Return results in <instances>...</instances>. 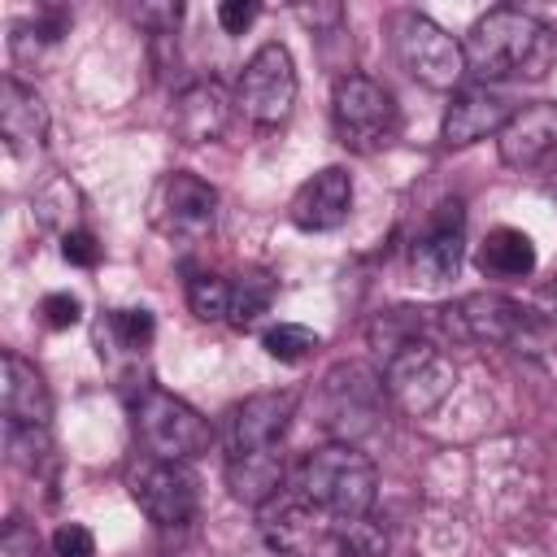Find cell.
Wrapping results in <instances>:
<instances>
[{
  "label": "cell",
  "instance_id": "6da1fadb",
  "mask_svg": "<svg viewBox=\"0 0 557 557\" xmlns=\"http://www.w3.org/2000/svg\"><path fill=\"white\" fill-rule=\"evenodd\" d=\"M466 52V70L483 83H518V78H544L553 57H557V39L553 30L522 13V9H487L470 35L461 39Z\"/></svg>",
  "mask_w": 557,
  "mask_h": 557
},
{
  "label": "cell",
  "instance_id": "7a4b0ae2",
  "mask_svg": "<svg viewBox=\"0 0 557 557\" xmlns=\"http://www.w3.org/2000/svg\"><path fill=\"white\" fill-rule=\"evenodd\" d=\"M287 483L335 522L370 513L379 496V470L357 444H322L305 453V461Z\"/></svg>",
  "mask_w": 557,
  "mask_h": 557
},
{
  "label": "cell",
  "instance_id": "3957f363",
  "mask_svg": "<svg viewBox=\"0 0 557 557\" xmlns=\"http://www.w3.org/2000/svg\"><path fill=\"white\" fill-rule=\"evenodd\" d=\"M331 126L348 152H379L396 139L400 113L392 91L370 74H339L331 87Z\"/></svg>",
  "mask_w": 557,
  "mask_h": 557
},
{
  "label": "cell",
  "instance_id": "277c9868",
  "mask_svg": "<svg viewBox=\"0 0 557 557\" xmlns=\"http://www.w3.org/2000/svg\"><path fill=\"white\" fill-rule=\"evenodd\" d=\"M453 383L457 366L435 339H409L383 357V387L409 418H426L435 405H444Z\"/></svg>",
  "mask_w": 557,
  "mask_h": 557
},
{
  "label": "cell",
  "instance_id": "5b68a950",
  "mask_svg": "<svg viewBox=\"0 0 557 557\" xmlns=\"http://www.w3.org/2000/svg\"><path fill=\"white\" fill-rule=\"evenodd\" d=\"M392 48L400 70L431 87V91H457V83L470 74L466 70V52L461 39H453L440 22H431L426 13H400L392 22Z\"/></svg>",
  "mask_w": 557,
  "mask_h": 557
},
{
  "label": "cell",
  "instance_id": "8992f818",
  "mask_svg": "<svg viewBox=\"0 0 557 557\" xmlns=\"http://www.w3.org/2000/svg\"><path fill=\"white\" fill-rule=\"evenodd\" d=\"M135 435L148 448V457H161V461H191L213 440L209 422L165 387H148L135 400Z\"/></svg>",
  "mask_w": 557,
  "mask_h": 557
},
{
  "label": "cell",
  "instance_id": "52a82bcc",
  "mask_svg": "<svg viewBox=\"0 0 557 557\" xmlns=\"http://www.w3.org/2000/svg\"><path fill=\"white\" fill-rule=\"evenodd\" d=\"M296 61L283 44H261L248 61L244 74L235 83V109L252 122V126H283L296 109Z\"/></svg>",
  "mask_w": 557,
  "mask_h": 557
},
{
  "label": "cell",
  "instance_id": "ba28073f",
  "mask_svg": "<svg viewBox=\"0 0 557 557\" xmlns=\"http://www.w3.org/2000/svg\"><path fill=\"white\" fill-rule=\"evenodd\" d=\"M383 374L357 361L335 366L322 379V426L335 435V444H352L357 435L374 431L379 413H383Z\"/></svg>",
  "mask_w": 557,
  "mask_h": 557
},
{
  "label": "cell",
  "instance_id": "9c48e42d",
  "mask_svg": "<svg viewBox=\"0 0 557 557\" xmlns=\"http://www.w3.org/2000/svg\"><path fill=\"white\" fill-rule=\"evenodd\" d=\"M335 527L339 522L326 518L322 509H313L292 483H283V492H274L265 505H257V531L283 557H322Z\"/></svg>",
  "mask_w": 557,
  "mask_h": 557
},
{
  "label": "cell",
  "instance_id": "30bf717a",
  "mask_svg": "<svg viewBox=\"0 0 557 557\" xmlns=\"http://www.w3.org/2000/svg\"><path fill=\"white\" fill-rule=\"evenodd\" d=\"M131 496L144 509V518L157 522V527H183V522H191L196 500H200L196 474L187 470V461H161V457L144 461L131 474Z\"/></svg>",
  "mask_w": 557,
  "mask_h": 557
},
{
  "label": "cell",
  "instance_id": "8fae6325",
  "mask_svg": "<svg viewBox=\"0 0 557 557\" xmlns=\"http://www.w3.org/2000/svg\"><path fill=\"white\" fill-rule=\"evenodd\" d=\"M213 218H218V191L200 174L174 170L157 183V191H152L157 231H165L174 239H200L205 231H213Z\"/></svg>",
  "mask_w": 557,
  "mask_h": 557
},
{
  "label": "cell",
  "instance_id": "7c38bea8",
  "mask_svg": "<svg viewBox=\"0 0 557 557\" xmlns=\"http://www.w3.org/2000/svg\"><path fill=\"white\" fill-rule=\"evenodd\" d=\"M527 326H531L527 309L496 292H474V296H461L457 305L440 309V335H448V339L518 344L527 335Z\"/></svg>",
  "mask_w": 557,
  "mask_h": 557
},
{
  "label": "cell",
  "instance_id": "4fadbf2b",
  "mask_svg": "<svg viewBox=\"0 0 557 557\" xmlns=\"http://www.w3.org/2000/svg\"><path fill=\"white\" fill-rule=\"evenodd\" d=\"M292 409H296V396H292V392H257V396L239 400V405L226 413V426H222L226 457L278 448L283 435H287Z\"/></svg>",
  "mask_w": 557,
  "mask_h": 557
},
{
  "label": "cell",
  "instance_id": "5bb4252c",
  "mask_svg": "<svg viewBox=\"0 0 557 557\" xmlns=\"http://www.w3.org/2000/svg\"><path fill=\"white\" fill-rule=\"evenodd\" d=\"M461 248H466V213H461L457 200H444V205L426 218V226L413 235V244H409V265H413V274H418L422 283L435 287V283H448V278L457 274Z\"/></svg>",
  "mask_w": 557,
  "mask_h": 557
},
{
  "label": "cell",
  "instance_id": "9a60e30c",
  "mask_svg": "<svg viewBox=\"0 0 557 557\" xmlns=\"http://www.w3.org/2000/svg\"><path fill=\"white\" fill-rule=\"evenodd\" d=\"M231 113H235V96L218 83V78H196L187 83L178 96H174V109H170V126H174V139L178 144H213L226 135L231 126Z\"/></svg>",
  "mask_w": 557,
  "mask_h": 557
},
{
  "label": "cell",
  "instance_id": "2e32d148",
  "mask_svg": "<svg viewBox=\"0 0 557 557\" xmlns=\"http://www.w3.org/2000/svg\"><path fill=\"white\" fill-rule=\"evenodd\" d=\"M0 413H4V431H48L52 418V396L44 374L17 352H4L0 361Z\"/></svg>",
  "mask_w": 557,
  "mask_h": 557
},
{
  "label": "cell",
  "instance_id": "e0dca14e",
  "mask_svg": "<svg viewBox=\"0 0 557 557\" xmlns=\"http://www.w3.org/2000/svg\"><path fill=\"white\" fill-rule=\"evenodd\" d=\"M352 213V178L344 165H322L313 178H305L287 205V218L300 231H335Z\"/></svg>",
  "mask_w": 557,
  "mask_h": 557
},
{
  "label": "cell",
  "instance_id": "ac0fdd59",
  "mask_svg": "<svg viewBox=\"0 0 557 557\" xmlns=\"http://www.w3.org/2000/svg\"><path fill=\"white\" fill-rule=\"evenodd\" d=\"M509 117H513L509 100H505L500 91H492L487 83H479V87L453 91V100H448V109H444L440 135H444V144H453V148H466V144H479V139H487V135H500Z\"/></svg>",
  "mask_w": 557,
  "mask_h": 557
},
{
  "label": "cell",
  "instance_id": "d6986e66",
  "mask_svg": "<svg viewBox=\"0 0 557 557\" xmlns=\"http://www.w3.org/2000/svg\"><path fill=\"white\" fill-rule=\"evenodd\" d=\"M496 148L509 170H535L557 148V104L535 100L527 109H513V117L496 135Z\"/></svg>",
  "mask_w": 557,
  "mask_h": 557
},
{
  "label": "cell",
  "instance_id": "ffe728a7",
  "mask_svg": "<svg viewBox=\"0 0 557 557\" xmlns=\"http://www.w3.org/2000/svg\"><path fill=\"white\" fill-rule=\"evenodd\" d=\"M0 135H4V148L13 157L35 152L48 135V104L39 100L35 87H26L13 74L0 83Z\"/></svg>",
  "mask_w": 557,
  "mask_h": 557
},
{
  "label": "cell",
  "instance_id": "44dd1931",
  "mask_svg": "<svg viewBox=\"0 0 557 557\" xmlns=\"http://www.w3.org/2000/svg\"><path fill=\"white\" fill-rule=\"evenodd\" d=\"M474 265L483 278H500V283L531 278L535 274V244L518 226H492L474 252Z\"/></svg>",
  "mask_w": 557,
  "mask_h": 557
},
{
  "label": "cell",
  "instance_id": "7402d4cb",
  "mask_svg": "<svg viewBox=\"0 0 557 557\" xmlns=\"http://www.w3.org/2000/svg\"><path fill=\"white\" fill-rule=\"evenodd\" d=\"M287 474H283V453L278 448H261V453H239L226 457V487L235 500L244 505H265L274 492H283Z\"/></svg>",
  "mask_w": 557,
  "mask_h": 557
},
{
  "label": "cell",
  "instance_id": "603a6c76",
  "mask_svg": "<svg viewBox=\"0 0 557 557\" xmlns=\"http://www.w3.org/2000/svg\"><path fill=\"white\" fill-rule=\"evenodd\" d=\"M274 305V278L265 270H244L231 283V326H252L261 313H270Z\"/></svg>",
  "mask_w": 557,
  "mask_h": 557
},
{
  "label": "cell",
  "instance_id": "cb8c5ba5",
  "mask_svg": "<svg viewBox=\"0 0 557 557\" xmlns=\"http://www.w3.org/2000/svg\"><path fill=\"white\" fill-rule=\"evenodd\" d=\"M261 348H265L274 361L296 366V361H305L309 352L322 348V335L309 331V326H300V322H274V326L261 331Z\"/></svg>",
  "mask_w": 557,
  "mask_h": 557
},
{
  "label": "cell",
  "instance_id": "d4e9b609",
  "mask_svg": "<svg viewBox=\"0 0 557 557\" xmlns=\"http://www.w3.org/2000/svg\"><path fill=\"white\" fill-rule=\"evenodd\" d=\"M187 309L200 322H231V278H222V274H191L187 278Z\"/></svg>",
  "mask_w": 557,
  "mask_h": 557
},
{
  "label": "cell",
  "instance_id": "484cf974",
  "mask_svg": "<svg viewBox=\"0 0 557 557\" xmlns=\"http://www.w3.org/2000/svg\"><path fill=\"white\" fill-rule=\"evenodd\" d=\"M152 331H157V322H152L148 309H113V313H109V335H113L117 348H126V352L148 348V344H152Z\"/></svg>",
  "mask_w": 557,
  "mask_h": 557
},
{
  "label": "cell",
  "instance_id": "4316f807",
  "mask_svg": "<svg viewBox=\"0 0 557 557\" xmlns=\"http://www.w3.org/2000/svg\"><path fill=\"white\" fill-rule=\"evenodd\" d=\"M52 557H96V535L83 522H61L52 531Z\"/></svg>",
  "mask_w": 557,
  "mask_h": 557
},
{
  "label": "cell",
  "instance_id": "83f0119b",
  "mask_svg": "<svg viewBox=\"0 0 557 557\" xmlns=\"http://www.w3.org/2000/svg\"><path fill=\"white\" fill-rule=\"evenodd\" d=\"M39 313H44V322H48L52 331H70V326L83 318V305H78V296H70V292H48V296L39 300Z\"/></svg>",
  "mask_w": 557,
  "mask_h": 557
},
{
  "label": "cell",
  "instance_id": "f1b7e54d",
  "mask_svg": "<svg viewBox=\"0 0 557 557\" xmlns=\"http://www.w3.org/2000/svg\"><path fill=\"white\" fill-rule=\"evenodd\" d=\"M35 553H39L35 527L22 522V518H9V527H4V535H0V557H35Z\"/></svg>",
  "mask_w": 557,
  "mask_h": 557
},
{
  "label": "cell",
  "instance_id": "f546056e",
  "mask_svg": "<svg viewBox=\"0 0 557 557\" xmlns=\"http://www.w3.org/2000/svg\"><path fill=\"white\" fill-rule=\"evenodd\" d=\"M61 257L70 261V265H96L100 261V244H96V235L91 231H65V239H61Z\"/></svg>",
  "mask_w": 557,
  "mask_h": 557
},
{
  "label": "cell",
  "instance_id": "4dcf8cb0",
  "mask_svg": "<svg viewBox=\"0 0 557 557\" xmlns=\"http://www.w3.org/2000/svg\"><path fill=\"white\" fill-rule=\"evenodd\" d=\"M257 4L252 0H226V4H218V22H222V30L226 35H244L252 22H257Z\"/></svg>",
  "mask_w": 557,
  "mask_h": 557
},
{
  "label": "cell",
  "instance_id": "1f68e13d",
  "mask_svg": "<svg viewBox=\"0 0 557 557\" xmlns=\"http://www.w3.org/2000/svg\"><path fill=\"white\" fill-rule=\"evenodd\" d=\"M553 318H557V283H553Z\"/></svg>",
  "mask_w": 557,
  "mask_h": 557
}]
</instances>
